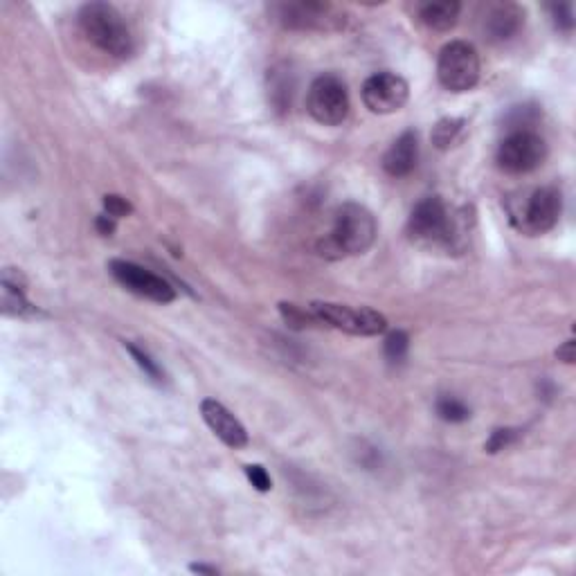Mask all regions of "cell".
Wrapping results in <instances>:
<instances>
[{"instance_id":"obj_8","label":"cell","mask_w":576,"mask_h":576,"mask_svg":"<svg viewBox=\"0 0 576 576\" xmlns=\"http://www.w3.org/2000/svg\"><path fill=\"white\" fill-rule=\"evenodd\" d=\"M349 93L345 81L336 75H320L313 79L306 93V111L318 124L338 126L349 115Z\"/></svg>"},{"instance_id":"obj_5","label":"cell","mask_w":576,"mask_h":576,"mask_svg":"<svg viewBox=\"0 0 576 576\" xmlns=\"http://www.w3.org/2000/svg\"><path fill=\"white\" fill-rule=\"evenodd\" d=\"M268 12L284 30L333 32L345 25V14L336 5L315 3V0H282L270 5Z\"/></svg>"},{"instance_id":"obj_18","label":"cell","mask_w":576,"mask_h":576,"mask_svg":"<svg viewBox=\"0 0 576 576\" xmlns=\"http://www.w3.org/2000/svg\"><path fill=\"white\" fill-rule=\"evenodd\" d=\"M466 122L462 117H444V120H439L435 124V129H432V144H435L437 149H450L453 144L457 142L459 135H462Z\"/></svg>"},{"instance_id":"obj_25","label":"cell","mask_w":576,"mask_h":576,"mask_svg":"<svg viewBox=\"0 0 576 576\" xmlns=\"http://www.w3.org/2000/svg\"><path fill=\"white\" fill-rule=\"evenodd\" d=\"M549 12H552L554 25L558 27V30H563V32H572L574 30L572 5H549Z\"/></svg>"},{"instance_id":"obj_29","label":"cell","mask_w":576,"mask_h":576,"mask_svg":"<svg viewBox=\"0 0 576 576\" xmlns=\"http://www.w3.org/2000/svg\"><path fill=\"white\" fill-rule=\"evenodd\" d=\"M189 570L196 572V574H219L216 567H207V565H189Z\"/></svg>"},{"instance_id":"obj_3","label":"cell","mask_w":576,"mask_h":576,"mask_svg":"<svg viewBox=\"0 0 576 576\" xmlns=\"http://www.w3.org/2000/svg\"><path fill=\"white\" fill-rule=\"evenodd\" d=\"M511 225L527 237H538L554 228L561 219L563 198L556 187H536L507 201Z\"/></svg>"},{"instance_id":"obj_11","label":"cell","mask_w":576,"mask_h":576,"mask_svg":"<svg viewBox=\"0 0 576 576\" xmlns=\"http://www.w3.org/2000/svg\"><path fill=\"white\" fill-rule=\"evenodd\" d=\"M363 102L376 115H392L401 111L410 97V86L401 75L394 72H376L363 84Z\"/></svg>"},{"instance_id":"obj_14","label":"cell","mask_w":576,"mask_h":576,"mask_svg":"<svg viewBox=\"0 0 576 576\" xmlns=\"http://www.w3.org/2000/svg\"><path fill=\"white\" fill-rule=\"evenodd\" d=\"M419 160V135L414 131H405L392 142V147L385 151L383 169L387 176L403 178L417 167Z\"/></svg>"},{"instance_id":"obj_13","label":"cell","mask_w":576,"mask_h":576,"mask_svg":"<svg viewBox=\"0 0 576 576\" xmlns=\"http://www.w3.org/2000/svg\"><path fill=\"white\" fill-rule=\"evenodd\" d=\"M522 23H525V9L516 3L491 5L484 16V34L493 43L509 41L520 32Z\"/></svg>"},{"instance_id":"obj_10","label":"cell","mask_w":576,"mask_h":576,"mask_svg":"<svg viewBox=\"0 0 576 576\" xmlns=\"http://www.w3.org/2000/svg\"><path fill=\"white\" fill-rule=\"evenodd\" d=\"M108 270H111V275L117 284L124 286L126 291L133 295L144 297V300L158 304H169L176 300V291L171 288L169 282H165L160 275L151 273V270L133 264V261L113 259L111 264H108Z\"/></svg>"},{"instance_id":"obj_9","label":"cell","mask_w":576,"mask_h":576,"mask_svg":"<svg viewBox=\"0 0 576 576\" xmlns=\"http://www.w3.org/2000/svg\"><path fill=\"white\" fill-rule=\"evenodd\" d=\"M547 158V144L536 131H511L500 142L495 162L502 171L513 176L529 174L538 169Z\"/></svg>"},{"instance_id":"obj_21","label":"cell","mask_w":576,"mask_h":576,"mask_svg":"<svg viewBox=\"0 0 576 576\" xmlns=\"http://www.w3.org/2000/svg\"><path fill=\"white\" fill-rule=\"evenodd\" d=\"M126 349H129V354L133 356L135 365H138L144 374H147L153 383H162L165 381V374H162V369L158 367L156 360H153L147 351H142L140 347H135L133 342H124Z\"/></svg>"},{"instance_id":"obj_22","label":"cell","mask_w":576,"mask_h":576,"mask_svg":"<svg viewBox=\"0 0 576 576\" xmlns=\"http://www.w3.org/2000/svg\"><path fill=\"white\" fill-rule=\"evenodd\" d=\"M279 313H282L284 322L291 324L293 329H302V327H309V322H318L313 318V313L309 309H300V306L291 302L279 304Z\"/></svg>"},{"instance_id":"obj_6","label":"cell","mask_w":576,"mask_h":576,"mask_svg":"<svg viewBox=\"0 0 576 576\" xmlns=\"http://www.w3.org/2000/svg\"><path fill=\"white\" fill-rule=\"evenodd\" d=\"M480 54L468 41H450L439 52L437 77L450 93H468L480 81Z\"/></svg>"},{"instance_id":"obj_1","label":"cell","mask_w":576,"mask_h":576,"mask_svg":"<svg viewBox=\"0 0 576 576\" xmlns=\"http://www.w3.org/2000/svg\"><path fill=\"white\" fill-rule=\"evenodd\" d=\"M376 234L374 214L360 203H345L333 214L331 232L318 241V252L331 261L363 255L374 246Z\"/></svg>"},{"instance_id":"obj_12","label":"cell","mask_w":576,"mask_h":576,"mask_svg":"<svg viewBox=\"0 0 576 576\" xmlns=\"http://www.w3.org/2000/svg\"><path fill=\"white\" fill-rule=\"evenodd\" d=\"M203 421L207 423L216 437H219L228 448H246L248 446V432L243 428V423L234 417V414L225 408L223 403L214 399H205L201 403Z\"/></svg>"},{"instance_id":"obj_27","label":"cell","mask_w":576,"mask_h":576,"mask_svg":"<svg viewBox=\"0 0 576 576\" xmlns=\"http://www.w3.org/2000/svg\"><path fill=\"white\" fill-rule=\"evenodd\" d=\"M95 228L99 234H104V237H111V234L115 232V219L108 214H99L95 219Z\"/></svg>"},{"instance_id":"obj_16","label":"cell","mask_w":576,"mask_h":576,"mask_svg":"<svg viewBox=\"0 0 576 576\" xmlns=\"http://www.w3.org/2000/svg\"><path fill=\"white\" fill-rule=\"evenodd\" d=\"M462 3L457 0H437V3H421L417 7V18L432 32H448L457 25Z\"/></svg>"},{"instance_id":"obj_24","label":"cell","mask_w":576,"mask_h":576,"mask_svg":"<svg viewBox=\"0 0 576 576\" xmlns=\"http://www.w3.org/2000/svg\"><path fill=\"white\" fill-rule=\"evenodd\" d=\"M104 210L108 216H113V219H122V216H129L133 212V205L126 201L124 196L106 194L104 196Z\"/></svg>"},{"instance_id":"obj_17","label":"cell","mask_w":576,"mask_h":576,"mask_svg":"<svg viewBox=\"0 0 576 576\" xmlns=\"http://www.w3.org/2000/svg\"><path fill=\"white\" fill-rule=\"evenodd\" d=\"M295 81L288 68H275L268 75V97L277 111H286L291 106Z\"/></svg>"},{"instance_id":"obj_19","label":"cell","mask_w":576,"mask_h":576,"mask_svg":"<svg viewBox=\"0 0 576 576\" xmlns=\"http://www.w3.org/2000/svg\"><path fill=\"white\" fill-rule=\"evenodd\" d=\"M437 414L439 419H444L448 423H462L471 419V410H468V405H464L455 396H441L437 401Z\"/></svg>"},{"instance_id":"obj_28","label":"cell","mask_w":576,"mask_h":576,"mask_svg":"<svg viewBox=\"0 0 576 576\" xmlns=\"http://www.w3.org/2000/svg\"><path fill=\"white\" fill-rule=\"evenodd\" d=\"M574 356H576V342L574 340H567V342H563V347L556 349V358L563 360V363H567V365L574 363Z\"/></svg>"},{"instance_id":"obj_7","label":"cell","mask_w":576,"mask_h":576,"mask_svg":"<svg viewBox=\"0 0 576 576\" xmlns=\"http://www.w3.org/2000/svg\"><path fill=\"white\" fill-rule=\"evenodd\" d=\"M309 311L318 324H327V327L345 331L349 336H378L387 329L385 315L367 309V306L311 302Z\"/></svg>"},{"instance_id":"obj_2","label":"cell","mask_w":576,"mask_h":576,"mask_svg":"<svg viewBox=\"0 0 576 576\" xmlns=\"http://www.w3.org/2000/svg\"><path fill=\"white\" fill-rule=\"evenodd\" d=\"M77 23L81 34L106 54L117 59L131 57L135 50V41L131 27L126 25L124 16L117 7L108 3H86L79 9Z\"/></svg>"},{"instance_id":"obj_23","label":"cell","mask_w":576,"mask_h":576,"mask_svg":"<svg viewBox=\"0 0 576 576\" xmlns=\"http://www.w3.org/2000/svg\"><path fill=\"white\" fill-rule=\"evenodd\" d=\"M518 437H520V430H516V428H498V430L491 432L489 441L484 444V450L486 453H500V450L511 446Z\"/></svg>"},{"instance_id":"obj_20","label":"cell","mask_w":576,"mask_h":576,"mask_svg":"<svg viewBox=\"0 0 576 576\" xmlns=\"http://www.w3.org/2000/svg\"><path fill=\"white\" fill-rule=\"evenodd\" d=\"M408 349H410V336L401 329L392 331L390 336L385 338V358L390 360L392 365L403 363L408 358Z\"/></svg>"},{"instance_id":"obj_15","label":"cell","mask_w":576,"mask_h":576,"mask_svg":"<svg viewBox=\"0 0 576 576\" xmlns=\"http://www.w3.org/2000/svg\"><path fill=\"white\" fill-rule=\"evenodd\" d=\"M27 279L18 268H5L3 270V313L14 315V318H32L39 315V309L25 297Z\"/></svg>"},{"instance_id":"obj_4","label":"cell","mask_w":576,"mask_h":576,"mask_svg":"<svg viewBox=\"0 0 576 576\" xmlns=\"http://www.w3.org/2000/svg\"><path fill=\"white\" fill-rule=\"evenodd\" d=\"M457 219L441 196H428L414 205L408 219V237L421 248H455Z\"/></svg>"},{"instance_id":"obj_26","label":"cell","mask_w":576,"mask_h":576,"mask_svg":"<svg viewBox=\"0 0 576 576\" xmlns=\"http://www.w3.org/2000/svg\"><path fill=\"white\" fill-rule=\"evenodd\" d=\"M246 475H248L250 484L255 486L257 491L266 493V491L273 489V482H270V475L266 473V468L261 466V464H250V466H246Z\"/></svg>"}]
</instances>
